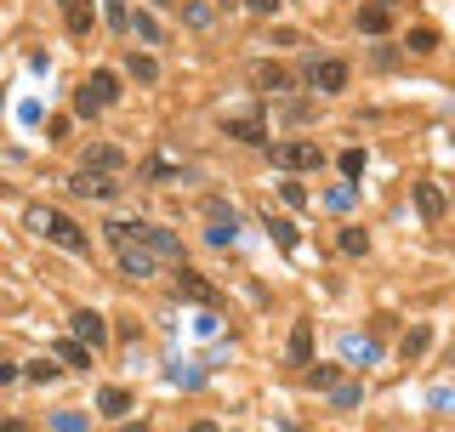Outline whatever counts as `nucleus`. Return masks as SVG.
Instances as JSON below:
<instances>
[{"label": "nucleus", "instance_id": "obj_1", "mask_svg": "<svg viewBox=\"0 0 455 432\" xmlns=\"http://www.w3.org/2000/svg\"><path fill=\"white\" fill-rule=\"evenodd\" d=\"M103 239L120 244V251H125V244H142V251H154V256H182V239L171 234V228L142 222V216H137V222H132V216H108V222H103Z\"/></svg>", "mask_w": 455, "mask_h": 432}, {"label": "nucleus", "instance_id": "obj_2", "mask_svg": "<svg viewBox=\"0 0 455 432\" xmlns=\"http://www.w3.org/2000/svg\"><path fill=\"white\" fill-rule=\"evenodd\" d=\"M114 103H120V75H114V68H92L75 92V114L80 120H97V114L114 108Z\"/></svg>", "mask_w": 455, "mask_h": 432}, {"label": "nucleus", "instance_id": "obj_3", "mask_svg": "<svg viewBox=\"0 0 455 432\" xmlns=\"http://www.w3.org/2000/svg\"><path fill=\"white\" fill-rule=\"evenodd\" d=\"M302 80H307L313 97H341V92H347V80H353V68L341 63V57H313Z\"/></svg>", "mask_w": 455, "mask_h": 432}, {"label": "nucleus", "instance_id": "obj_4", "mask_svg": "<svg viewBox=\"0 0 455 432\" xmlns=\"http://www.w3.org/2000/svg\"><path fill=\"white\" fill-rule=\"evenodd\" d=\"M274 165H284L291 177H302V171H319L324 165V154H319V142L291 137V142H274Z\"/></svg>", "mask_w": 455, "mask_h": 432}, {"label": "nucleus", "instance_id": "obj_5", "mask_svg": "<svg viewBox=\"0 0 455 432\" xmlns=\"http://www.w3.org/2000/svg\"><path fill=\"white\" fill-rule=\"evenodd\" d=\"M40 228H46V239H52V244H63L68 256H85V251H92V239H85V228H75V222H68L63 211H46V216H40Z\"/></svg>", "mask_w": 455, "mask_h": 432}, {"label": "nucleus", "instance_id": "obj_6", "mask_svg": "<svg viewBox=\"0 0 455 432\" xmlns=\"http://www.w3.org/2000/svg\"><path fill=\"white\" fill-rule=\"evenodd\" d=\"M68 324H75V341L85 353H97V348H108V319L97 308H75L68 313Z\"/></svg>", "mask_w": 455, "mask_h": 432}, {"label": "nucleus", "instance_id": "obj_7", "mask_svg": "<svg viewBox=\"0 0 455 432\" xmlns=\"http://www.w3.org/2000/svg\"><path fill=\"white\" fill-rule=\"evenodd\" d=\"M120 165H125V148H120V142H92V148L80 154V171H92V177H114Z\"/></svg>", "mask_w": 455, "mask_h": 432}, {"label": "nucleus", "instance_id": "obj_8", "mask_svg": "<svg viewBox=\"0 0 455 432\" xmlns=\"http://www.w3.org/2000/svg\"><path fill=\"white\" fill-rule=\"evenodd\" d=\"M120 273H125V279H154V273H160V256H148L142 244H125V251H120Z\"/></svg>", "mask_w": 455, "mask_h": 432}, {"label": "nucleus", "instance_id": "obj_9", "mask_svg": "<svg viewBox=\"0 0 455 432\" xmlns=\"http://www.w3.org/2000/svg\"><path fill=\"white\" fill-rule=\"evenodd\" d=\"M353 28H359V35H370V40H381V35L393 28V12L370 0V6H359V12H353Z\"/></svg>", "mask_w": 455, "mask_h": 432}, {"label": "nucleus", "instance_id": "obj_10", "mask_svg": "<svg viewBox=\"0 0 455 432\" xmlns=\"http://www.w3.org/2000/svg\"><path fill=\"white\" fill-rule=\"evenodd\" d=\"M251 85H256V92H274V97H284V92H291V68H279V63H256Z\"/></svg>", "mask_w": 455, "mask_h": 432}, {"label": "nucleus", "instance_id": "obj_11", "mask_svg": "<svg viewBox=\"0 0 455 432\" xmlns=\"http://www.w3.org/2000/svg\"><path fill=\"white\" fill-rule=\"evenodd\" d=\"M177 291H182V296H194V301H205V308H217V301H222V296H217V284H205L194 268H177Z\"/></svg>", "mask_w": 455, "mask_h": 432}, {"label": "nucleus", "instance_id": "obj_12", "mask_svg": "<svg viewBox=\"0 0 455 432\" xmlns=\"http://www.w3.org/2000/svg\"><path fill=\"white\" fill-rule=\"evenodd\" d=\"M57 6H63V18H68V35H92V28H97L92 0H57Z\"/></svg>", "mask_w": 455, "mask_h": 432}, {"label": "nucleus", "instance_id": "obj_13", "mask_svg": "<svg viewBox=\"0 0 455 432\" xmlns=\"http://www.w3.org/2000/svg\"><path fill=\"white\" fill-rule=\"evenodd\" d=\"M416 205H421L427 222H438V216L450 211V199H444V188H438V182H416Z\"/></svg>", "mask_w": 455, "mask_h": 432}, {"label": "nucleus", "instance_id": "obj_14", "mask_svg": "<svg viewBox=\"0 0 455 432\" xmlns=\"http://www.w3.org/2000/svg\"><path fill=\"white\" fill-rule=\"evenodd\" d=\"M68 188H75L80 199H108V194H114V177H92V171H75V177H68Z\"/></svg>", "mask_w": 455, "mask_h": 432}, {"label": "nucleus", "instance_id": "obj_15", "mask_svg": "<svg viewBox=\"0 0 455 432\" xmlns=\"http://www.w3.org/2000/svg\"><path fill=\"white\" fill-rule=\"evenodd\" d=\"M284 358H291V364H313V324H307V319H296V330H291V348H284Z\"/></svg>", "mask_w": 455, "mask_h": 432}, {"label": "nucleus", "instance_id": "obj_16", "mask_svg": "<svg viewBox=\"0 0 455 432\" xmlns=\"http://www.w3.org/2000/svg\"><path fill=\"white\" fill-rule=\"evenodd\" d=\"M125 35H137L142 46H160V35H165V28L154 23V12H132V18H125Z\"/></svg>", "mask_w": 455, "mask_h": 432}, {"label": "nucleus", "instance_id": "obj_17", "mask_svg": "<svg viewBox=\"0 0 455 432\" xmlns=\"http://www.w3.org/2000/svg\"><path fill=\"white\" fill-rule=\"evenodd\" d=\"M97 410H103L108 421H125V415H132V393H125V387H103V398H97Z\"/></svg>", "mask_w": 455, "mask_h": 432}, {"label": "nucleus", "instance_id": "obj_18", "mask_svg": "<svg viewBox=\"0 0 455 432\" xmlns=\"http://www.w3.org/2000/svg\"><path fill=\"white\" fill-rule=\"evenodd\" d=\"M125 75H137L142 85H154V80H160V63H154L148 52H132V57H125Z\"/></svg>", "mask_w": 455, "mask_h": 432}, {"label": "nucleus", "instance_id": "obj_19", "mask_svg": "<svg viewBox=\"0 0 455 432\" xmlns=\"http://www.w3.org/2000/svg\"><path fill=\"white\" fill-rule=\"evenodd\" d=\"M364 165H370V154H364V148H347V154H341V160H336V171H341V177H347V188H353V182L364 177Z\"/></svg>", "mask_w": 455, "mask_h": 432}, {"label": "nucleus", "instance_id": "obj_20", "mask_svg": "<svg viewBox=\"0 0 455 432\" xmlns=\"http://www.w3.org/2000/svg\"><path fill=\"white\" fill-rule=\"evenodd\" d=\"M336 251L341 256H364L370 251V234H364V228H341V234H336Z\"/></svg>", "mask_w": 455, "mask_h": 432}, {"label": "nucleus", "instance_id": "obj_21", "mask_svg": "<svg viewBox=\"0 0 455 432\" xmlns=\"http://www.w3.org/2000/svg\"><path fill=\"white\" fill-rule=\"evenodd\" d=\"M57 358H63L68 370H85V364H92V353H85L75 336H63V341H57Z\"/></svg>", "mask_w": 455, "mask_h": 432}, {"label": "nucleus", "instance_id": "obj_22", "mask_svg": "<svg viewBox=\"0 0 455 432\" xmlns=\"http://www.w3.org/2000/svg\"><path fill=\"white\" fill-rule=\"evenodd\" d=\"M222 132L228 137H239V142H267V132L256 120H222Z\"/></svg>", "mask_w": 455, "mask_h": 432}, {"label": "nucleus", "instance_id": "obj_23", "mask_svg": "<svg viewBox=\"0 0 455 432\" xmlns=\"http://www.w3.org/2000/svg\"><path fill=\"white\" fill-rule=\"evenodd\" d=\"M125 18H132V6H125V0H103V23H108V35H125Z\"/></svg>", "mask_w": 455, "mask_h": 432}, {"label": "nucleus", "instance_id": "obj_24", "mask_svg": "<svg viewBox=\"0 0 455 432\" xmlns=\"http://www.w3.org/2000/svg\"><path fill=\"white\" fill-rule=\"evenodd\" d=\"M267 234H274V239L284 244V251H291V244H296V222H284V216H274V211H267Z\"/></svg>", "mask_w": 455, "mask_h": 432}, {"label": "nucleus", "instance_id": "obj_25", "mask_svg": "<svg viewBox=\"0 0 455 432\" xmlns=\"http://www.w3.org/2000/svg\"><path fill=\"white\" fill-rule=\"evenodd\" d=\"M182 23H188V28H211V6L188 0V6H182Z\"/></svg>", "mask_w": 455, "mask_h": 432}, {"label": "nucleus", "instance_id": "obj_26", "mask_svg": "<svg viewBox=\"0 0 455 432\" xmlns=\"http://www.w3.org/2000/svg\"><path fill=\"white\" fill-rule=\"evenodd\" d=\"M52 427H57V432H85V415H80V410H57Z\"/></svg>", "mask_w": 455, "mask_h": 432}, {"label": "nucleus", "instance_id": "obj_27", "mask_svg": "<svg viewBox=\"0 0 455 432\" xmlns=\"http://www.w3.org/2000/svg\"><path fill=\"white\" fill-rule=\"evenodd\" d=\"M331 398H336L341 410H353V404H359V387H353V381H336V387H331Z\"/></svg>", "mask_w": 455, "mask_h": 432}, {"label": "nucleus", "instance_id": "obj_28", "mask_svg": "<svg viewBox=\"0 0 455 432\" xmlns=\"http://www.w3.org/2000/svg\"><path fill=\"white\" fill-rule=\"evenodd\" d=\"M347 358H353V364H376V348H370V341H359V336H353V341H347Z\"/></svg>", "mask_w": 455, "mask_h": 432}, {"label": "nucleus", "instance_id": "obj_29", "mask_svg": "<svg viewBox=\"0 0 455 432\" xmlns=\"http://www.w3.org/2000/svg\"><path fill=\"white\" fill-rule=\"evenodd\" d=\"M234 239H239L234 216H228V222H211V244H234Z\"/></svg>", "mask_w": 455, "mask_h": 432}, {"label": "nucleus", "instance_id": "obj_30", "mask_svg": "<svg viewBox=\"0 0 455 432\" xmlns=\"http://www.w3.org/2000/svg\"><path fill=\"white\" fill-rule=\"evenodd\" d=\"M398 353H404V358H421V353H427V330H410V336H404V348H398Z\"/></svg>", "mask_w": 455, "mask_h": 432}, {"label": "nucleus", "instance_id": "obj_31", "mask_svg": "<svg viewBox=\"0 0 455 432\" xmlns=\"http://www.w3.org/2000/svg\"><path fill=\"white\" fill-rule=\"evenodd\" d=\"M307 381H313V387H336L341 376H336L331 364H307Z\"/></svg>", "mask_w": 455, "mask_h": 432}, {"label": "nucleus", "instance_id": "obj_32", "mask_svg": "<svg viewBox=\"0 0 455 432\" xmlns=\"http://www.w3.org/2000/svg\"><path fill=\"white\" fill-rule=\"evenodd\" d=\"M23 376H28V381H52V376H57V364H52V358H35Z\"/></svg>", "mask_w": 455, "mask_h": 432}, {"label": "nucleus", "instance_id": "obj_33", "mask_svg": "<svg viewBox=\"0 0 455 432\" xmlns=\"http://www.w3.org/2000/svg\"><path fill=\"white\" fill-rule=\"evenodd\" d=\"M410 52H438V35L433 28H416V35H410Z\"/></svg>", "mask_w": 455, "mask_h": 432}, {"label": "nucleus", "instance_id": "obj_34", "mask_svg": "<svg viewBox=\"0 0 455 432\" xmlns=\"http://www.w3.org/2000/svg\"><path fill=\"white\" fill-rule=\"evenodd\" d=\"M279 199H284V205H307V194H302V182H296V177L279 188Z\"/></svg>", "mask_w": 455, "mask_h": 432}, {"label": "nucleus", "instance_id": "obj_35", "mask_svg": "<svg viewBox=\"0 0 455 432\" xmlns=\"http://www.w3.org/2000/svg\"><path fill=\"white\" fill-rule=\"evenodd\" d=\"M245 12H251V18H274L279 0H245Z\"/></svg>", "mask_w": 455, "mask_h": 432}, {"label": "nucleus", "instance_id": "obj_36", "mask_svg": "<svg viewBox=\"0 0 455 432\" xmlns=\"http://www.w3.org/2000/svg\"><path fill=\"white\" fill-rule=\"evenodd\" d=\"M347 205H353V188H347V182H341V188L331 194V211H347Z\"/></svg>", "mask_w": 455, "mask_h": 432}, {"label": "nucleus", "instance_id": "obj_37", "mask_svg": "<svg viewBox=\"0 0 455 432\" xmlns=\"http://www.w3.org/2000/svg\"><path fill=\"white\" fill-rule=\"evenodd\" d=\"M18 381V364H6V358H0V387H12Z\"/></svg>", "mask_w": 455, "mask_h": 432}, {"label": "nucleus", "instance_id": "obj_38", "mask_svg": "<svg viewBox=\"0 0 455 432\" xmlns=\"http://www.w3.org/2000/svg\"><path fill=\"white\" fill-rule=\"evenodd\" d=\"M188 432H217V421H194V427H188Z\"/></svg>", "mask_w": 455, "mask_h": 432}, {"label": "nucleus", "instance_id": "obj_39", "mask_svg": "<svg viewBox=\"0 0 455 432\" xmlns=\"http://www.w3.org/2000/svg\"><path fill=\"white\" fill-rule=\"evenodd\" d=\"M0 432H28V427L23 421H0Z\"/></svg>", "mask_w": 455, "mask_h": 432}, {"label": "nucleus", "instance_id": "obj_40", "mask_svg": "<svg viewBox=\"0 0 455 432\" xmlns=\"http://www.w3.org/2000/svg\"><path fill=\"white\" fill-rule=\"evenodd\" d=\"M120 432H148V421H125V427H120Z\"/></svg>", "mask_w": 455, "mask_h": 432}, {"label": "nucleus", "instance_id": "obj_41", "mask_svg": "<svg viewBox=\"0 0 455 432\" xmlns=\"http://www.w3.org/2000/svg\"><path fill=\"white\" fill-rule=\"evenodd\" d=\"M217 6H228V12H234V6H239V0H217Z\"/></svg>", "mask_w": 455, "mask_h": 432}, {"label": "nucleus", "instance_id": "obj_42", "mask_svg": "<svg viewBox=\"0 0 455 432\" xmlns=\"http://www.w3.org/2000/svg\"><path fill=\"white\" fill-rule=\"evenodd\" d=\"M376 6H387V12H393V6H398V0H376Z\"/></svg>", "mask_w": 455, "mask_h": 432}]
</instances>
